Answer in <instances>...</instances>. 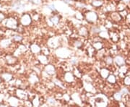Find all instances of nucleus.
Here are the masks:
<instances>
[{"label": "nucleus", "mask_w": 130, "mask_h": 107, "mask_svg": "<svg viewBox=\"0 0 130 107\" xmlns=\"http://www.w3.org/2000/svg\"><path fill=\"white\" fill-rule=\"evenodd\" d=\"M33 2L36 5H39L41 2V0H32Z\"/></svg>", "instance_id": "41"}, {"label": "nucleus", "mask_w": 130, "mask_h": 107, "mask_svg": "<svg viewBox=\"0 0 130 107\" xmlns=\"http://www.w3.org/2000/svg\"><path fill=\"white\" fill-rule=\"evenodd\" d=\"M77 62V58L74 57V58H72V59H71V63H72V64H76Z\"/></svg>", "instance_id": "39"}, {"label": "nucleus", "mask_w": 130, "mask_h": 107, "mask_svg": "<svg viewBox=\"0 0 130 107\" xmlns=\"http://www.w3.org/2000/svg\"><path fill=\"white\" fill-rule=\"evenodd\" d=\"M47 102H48L50 105H55V104H56V101H55V99H54L53 98H48Z\"/></svg>", "instance_id": "35"}, {"label": "nucleus", "mask_w": 130, "mask_h": 107, "mask_svg": "<svg viewBox=\"0 0 130 107\" xmlns=\"http://www.w3.org/2000/svg\"><path fill=\"white\" fill-rule=\"evenodd\" d=\"M38 77L36 75H32L30 78V81L32 82V83H35L36 82H38Z\"/></svg>", "instance_id": "34"}, {"label": "nucleus", "mask_w": 130, "mask_h": 107, "mask_svg": "<svg viewBox=\"0 0 130 107\" xmlns=\"http://www.w3.org/2000/svg\"><path fill=\"white\" fill-rule=\"evenodd\" d=\"M6 26L10 29H15L18 27V22L15 19L10 18L6 21Z\"/></svg>", "instance_id": "5"}, {"label": "nucleus", "mask_w": 130, "mask_h": 107, "mask_svg": "<svg viewBox=\"0 0 130 107\" xmlns=\"http://www.w3.org/2000/svg\"><path fill=\"white\" fill-rule=\"evenodd\" d=\"M45 71L46 73H48L49 75H54L55 74V72H56V69H55V67L54 65L52 64H47L46 67H45Z\"/></svg>", "instance_id": "8"}, {"label": "nucleus", "mask_w": 130, "mask_h": 107, "mask_svg": "<svg viewBox=\"0 0 130 107\" xmlns=\"http://www.w3.org/2000/svg\"><path fill=\"white\" fill-rule=\"evenodd\" d=\"M100 74L102 78L106 79L108 76L110 75V70L107 68H102L100 71Z\"/></svg>", "instance_id": "10"}, {"label": "nucleus", "mask_w": 130, "mask_h": 107, "mask_svg": "<svg viewBox=\"0 0 130 107\" xmlns=\"http://www.w3.org/2000/svg\"><path fill=\"white\" fill-rule=\"evenodd\" d=\"M85 89L87 91V92H93V86L91 83L90 82H86L85 84Z\"/></svg>", "instance_id": "21"}, {"label": "nucleus", "mask_w": 130, "mask_h": 107, "mask_svg": "<svg viewBox=\"0 0 130 107\" xmlns=\"http://www.w3.org/2000/svg\"><path fill=\"white\" fill-rule=\"evenodd\" d=\"M120 92L121 93V94H122V95H123V97H124V95H126L128 94L129 90H128L127 88H122L121 89V91H120Z\"/></svg>", "instance_id": "33"}, {"label": "nucleus", "mask_w": 130, "mask_h": 107, "mask_svg": "<svg viewBox=\"0 0 130 107\" xmlns=\"http://www.w3.org/2000/svg\"><path fill=\"white\" fill-rule=\"evenodd\" d=\"M107 81L110 83V84H115L116 82V77L114 75L111 74V75H109L108 76V77L106 78Z\"/></svg>", "instance_id": "14"}, {"label": "nucleus", "mask_w": 130, "mask_h": 107, "mask_svg": "<svg viewBox=\"0 0 130 107\" xmlns=\"http://www.w3.org/2000/svg\"><path fill=\"white\" fill-rule=\"evenodd\" d=\"M113 98H114L115 101H120L122 100L123 95H122V94H121V93L120 91H117V92H115V93H113Z\"/></svg>", "instance_id": "15"}, {"label": "nucleus", "mask_w": 130, "mask_h": 107, "mask_svg": "<svg viewBox=\"0 0 130 107\" xmlns=\"http://www.w3.org/2000/svg\"><path fill=\"white\" fill-rule=\"evenodd\" d=\"M123 82L126 86H130V76H125L124 77Z\"/></svg>", "instance_id": "25"}, {"label": "nucleus", "mask_w": 130, "mask_h": 107, "mask_svg": "<svg viewBox=\"0 0 130 107\" xmlns=\"http://www.w3.org/2000/svg\"><path fill=\"white\" fill-rule=\"evenodd\" d=\"M17 95L20 99H25L27 98V93L23 90H17Z\"/></svg>", "instance_id": "13"}, {"label": "nucleus", "mask_w": 130, "mask_h": 107, "mask_svg": "<svg viewBox=\"0 0 130 107\" xmlns=\"http://www.w3.org/2000/svg\"><path fill=\"white\" fill-rule=\"evenodd\" d=\"M100 31H101L100 28L99 27H96V26L93 27V28H92V29H91V32H92L93 33H94V34H98V33H100Z\"/></svg>", "instance_id": "28"}, {"label": "nucleus", "mask_w": 130, "mask_h": 107, "mask_svg": "<svg viewBox=\"0 0 130 107\" xmlns=\"http://www.w3.org/2000/svg\"><path fill=\"white\" fill-rule=\"evenodd\" d=\"M125 9H126V5L122 1H120L119 2H118L117 5L116 6V10H117L118 12L122 11Z\"/></svg>", "instance_id": "11"}, {"label": "nucleus", "mask_w": 130, "mask_h": 107, "mask_svg": "<svg viewBox=\"0 0 130 107\" xmlns=\"http://www.w3.org/2000/svg\"><path fill=\"white\" fill-rule=\"evenodd\" d=\"M50 20L51 21L52 23H54V25H56L59 22V18L58 16H56V15H54V16H53V17H51L50 18Z\"/></svg>", "instance_id": "24"}, {"label": "nucleus", "mask_w": 130, "mask_h": 107, "mask_svg": "<svg viewBox=\"0 0 130 107\" xmlns=\"http://www.w3.org/2000/svg\"><path fill=\"white\" fill-rule=\"evenodd\" d=\"M32 22V18L30 15L28 14H25L23 15V17L20 19V23L23 25L24 26H28Z\"/></svg>", "instance_id": "4"}, {"label": "nucleus", "mask_w": 130, "mask_h": 107, "mask_svg": "<svg viewBox=\"0 0 130 107\" xmlns=\"http://www.w3.org/2000/svg\"><path fill=\"white\" fill-rule=\"evenodd\" d=\"M5 19V15L2 13H0V23H1Z\"/></svg>", "instance_id": "43"}, {"label": "nucleus", "mask_w": 130, "mask_h": 107, "mask_svg": "<svg viewBox=\"0 0 130 107\" xmlns=\"http://www.w3.org/2000/svg\"><path fill=\"white\" fill-rule=\"evenodd\" d=\"M109 16H110L111 20L113 21V22H114V23H121V22L123 20V18H122L121 16L120 15L119 13L117 12V11H113V12H111Z\"/></svg>", "instance_id": "2"}, {"label": "nucleus", "mask_w": 130, "mask_h": 107, "mask_svg": "<svg viewBox=\"0 0 130 107\" xmlns=\"http://www.w3.org/2000/svg\"><path fill=\"white\" fill-rule=\"evenodd\" d=\"M38 60L40 61L41 63L43 64H46L48 63V59L46 57V56L45 54H41V55H39L38 57Z\"/></svg>", "instance_id": "19"}, {"label": "nucleus", "mask_w": 130, "mask_h": 107, "mask_svg": "<svg viewBox=\"0 0 130 107\" xmlns=\"http://www.w3.org/2000/svg\"><path fill=\"white\" fill-rule=\"evenodd\" d=\"M64 2H66L67 4H69V0H63Z\"/></svg>", "instance_id": "46"}, {"label": "nucleus", "mask_w": 130, "mask_h": 107, "mask_svg": "<svg viewBox=\"0 0 130 107\" xmlns=\"http://www.w3.org/2000/svg\"><path fill=\"white\" fill-rule=\"evenodd\" d=\"M82 43L81 41H76L74 42V46H75L77 48H80V47L82 46Z\"/></svg>", "instance_id": "36"}, {"label": "nucleus", "mask_w": 130, "mask_h": 107, "mask_svg": "<svg viewBox=\"0 0 130 107\" xmlns=\"http://www.w3.org/2000/svg\"><path fill=\"white\" fill-rule=\"evenodd\" d=\"M74 73H75V75H76V76L77 75V77H80L81 75H80V72H79L78 70H75Z\"/></svg>", "instance_id": "44"}, {"label": "nucleus", "mask_w": 130, "mask_h": 107, "mask_svg": "<svg viewBox=\"0 0 130 107\" xmlns=\"http://www.w3.org/2000/svg\"><path fill=\"white\" fill-rule=\"evenodd\" d=\"M106 10H108V12L116 11V6H114L113 4H110L109 5H108L106 7Z\"/></svg>", "instance_id": "29"}, {"label": "nucleus", "mask_w": 130, "mask_h": 107, "mask_svg": "<svg viewBox=\"0 0 130 107\" xmlns=\"http://www.w3.org/2000/svg\"><path fill=\"white\" fill-rule=\"evenodd\" d=\"M73 1H74V0H73Z\"/></svg>", "instance_id": "49"}, {"label": "nucleus", "mask_w": 130, "mask_h": 107, "mask_svg": "<svg viewBox=\"0 0 130 107\" xmlns=\"http://www.w3.org/2000/svg\"><path fill=\"white\" fill-rule=\"evenodd\" d=\"M125 103H126V106H130V98L129 97H128L127 98V99H126V101H125V102H124Z\"/></svg>", "instance_id": "40"}, {"label": "nucleus", "mask_w": 130, "mask_h": 107, "mask_svg": "<svg viewBox=\"0 0 130 107\" xmlns=\"http://www.w3.org/2000/svg\"><path fill=\"white\" fill-rule=\"evenodd\" d=\"M125 20H126V23L128 24V25H130V13H128L126 17L125 18Z\"/></svg>", "instance_id": "37"}, {"label": "nucleus", "mask_w": 130, "mask_h": 107, "mask_svg": "<svg viewBox=\"0 0 130 107\" xmlns=\"http://www.w3.org/2000/svg\"><path fill=\"white\" fill-rule=\"evenodd\" d=\"M109 37L111 39V41L114 43H116L119 41V35L114 31H110L109 32Z\"/></svg>", "instance_id": "7"}, {"label": "nucleus", "mask_w": 130, "mask_h": 107, "mask_svg": "<svg viewBox=\"0 0 130 107\" xmlns=\"http://www.w3.org/2000/svg\"><path fill=\"white\" fill-rule=\"evenodd\" d=\"M99 36H100V38H108L109 37V32H107L105 31H100V33H99Z\"/></svg>", "instance_id": "23"}, {"label": "nucleus", "mask_w": 130, "mask_h": 107, "mask_svg": "<svg viewBox=\"0 0 130 107\" xmlns=\"http://www.w3.org/2000/svg\"><path fill=\"white\" fill-rule=\"evenodd\" d=\"M93 48L95 49V50H100L101 49H103V44H102V42H100V41H96V42H94L93 44Z\"/></svg>", "instance_id": "18"}, {"label": "nucleus", "mask_w": 130, "mask_h": 107, "mask_svg": "<svg viewBox=\"0 0 130 107\" xmlns=\"http://www.w3.org/2000/svg\"><path fill=\"white\" fill-rule=\"evenodd\" d=\"M120 73H123V74H125L127 72V67H126V65H123L121 67H120Z\"/></svg>", "instance_id": "32"}, {"label": "nucleus", "mask_w": 130, "mask_h": 107, "mask_svg": "<svg viewBox=\"0 0 130 107\" xmlns=\"http://www.w3.org/2000/svg\"><path fill=\"white\" fill-rule=\"evenodd\" d=\"M2 77L3 79H5L6 81H10L12 78V75L9 74V73H5V74H3L2 75Z\"/></svg>", "instance_id": "27"}, {"label": "nucleus", "mask_w": 130, "mask_h": 107, "mask_svg": "<svg viewBox=\"0 0 130 107\" xmlns=\"http://www.w3.org/2000/svg\"><path fill=\"white\" fill-rule=\"evenodd\" d=\"M79 34L81 36H87L88 34V30L85 26L81 27L79 30Z\"/></svg>", "instance_id": "16"}, {"label": "nucleus", "mask_w": 130, "mask_h": 107, "mask_svg": "<svg viewBox=\"0 0 130 107\" xmlns=\"http://www.w3.org/2000/svg\"><path fill=\"white\" fill-rule=\"evenodd\" d=\"M0 81H1V80H0Z\"/></svg>", "instance_id": "48"}, {"label": "nucleus", "mask_w": 130, "mask_h": 107, "mask_svg": "<svg viewBox=\"0 0 130 107\" xmlns=\"http://www.w3.org/2000/svg\"><path fill=\"white\" fill-rule=\"evenodd\" d=\"M56 54H57V56H59V57L62 58H65L69 56V51L68 49H65V48H61V49H58L56 51Z\"/></svg>", "instance_id": "6"}, {"label": "nucleus", "mask_w": 130, "mask_h": 107, "mask_svg": "<svg viewBox=\"0 0 130 107\" xmlns=\"http://www.w3.org/2000/svg\"><path fill=\"white\" fill-rule=\"evenodd\" d=\"M64 80L67 82H72L74 80V76L72 72H67L64 74Z\"/></svg>", "instance_id": "9"}, {"label": "nucleus", "mask_w": 130, "mask_h": 107, "mask_svg": "<svg viewBox=\"0 0 130 107\" xmlns=\"http://www.w3.org/2000/svg\"><path fill=\"white\" fill-rule=\"evenodd\" d=\"M9 101H10V104H11L12 106H18V99L15 98H11L9 100Z\"/></svg>", "instance_id": "26"}, {"label": "nucleus", "mask_w": 130, "mask_h": 107, "mask_svg": "<svg viewBox=\"0 0 130 107\" xmlns=\"http://www.w3.org/2000/svg\"><path fill=\"white\" fill-rule=\"evenodd\" d=\"M49 8L50 10H53V11H55V10H56L55 6H54V5H49Z\"/></svg>", "instance_id": "42"}, {"label": "nucleus", "mask_w": 130, "mask_h": 107, "mask_svg": "<svg viewBox=\"0 0 130 107\" xmlns=\"http://www.w3.org/2000/svg\"><path fill=\"white\" fill-rule=\"evenodd\" d=\"M129 62H130V57H129Z\"/></svg>", "instance_id": "47"}, {"label": "nucleus", "mask_w": 130, "mask_h": 107, "mask_svg": "<svg viewBox=\"0 0 130 107\" xmlns=\"http://www.w3.org/2000/svg\"><path fill=\"white\" fill-rule=\"evenodd\" d=\"M92 5L94 7H100L103 5V0H92Z\"/></svg>", "instance_id": "12"}, {"label": "nucleus", "mask_w": 130, "mask_h": 107, "mask_svg": "<svg viewBox=\"0 0 130 107\" xmlns=\"http://www.w3.org/2000/svg\"><path fill=\"white\" fill-rule=\"evenodd\" d=\"M104 61H105V64H106L107 65H112V64H113V62H114L113 57H111V56H107V57H105Z\"/></svg>", "instance_id": "20"}, {"label": "nucleus", "mask_w": 130, "mask_h": 107, "mask_svg": "<svg viewBox=\"0 0 130 107\" xmlns=\"http://www.w3.org/2000/svg\"><path fill=\"white\" fill-rule=\"evenodd\" d=\"M13 38H14V40L16 41H20L23 39L22 36H15L13 37Z\"/></svg>", "instance_id": "38"}, {"label": "nucleus", "mask_w": 130, "mask_h": 107, "mask_svg": "<svg viewBox=\"0 0 130 107\" xmlns=\"http://www.w3.org/2000/svg\"><path fill=\"white\" fill-rule=\"evenodd\" d=\"M7 62L8 64H13L16 62V59L12 57H7Z\"/></svg>", "instance_id": "30"}, {"label": "nucleus", "mask_w": 130, "mask_h": 107, "mask_svg": "<svg viewBox=\"0 0 130 107\" xmlns=\"http://www.w3.org/2000/svg\"><path fill=\"white\" fill-rule=\"evenodd\" d=\"M11 44V41L9 39H5V40H2L1 41V43H0V45H1L2 47H7L10 44Z\"/></svg>", "instance_id": "22"}, {"label": "nucleus", "mask_w": 130, "mask_h": 107, "mask_svg": "<svg viewBox=\"0 0 130 107\" xmlns=\"http://www.w3.org/2000/svg\"><path fill=\"white\" fill-rule=\"evenodd\" d=\"M31 50L32 51L33 53H35V54H38L41 51V48L37 44H33L31 45Z\"/></svg>", "instance_id": "17"}, {"label": "nucleus", "mask_w": 130, "mask_h": 107, "mask_svg": "<svg viewBox=\"0 0 130 107\" xmlns=\"http://www.w3.org/2000/svg\"><path fill=\"white\" fill-rule=\"evenodd\" d=\"M85 18L87 20V21H88L89 23H96L98 19V16L97 13L93 11H88L87 13H86L85 15Z\"/></svg>", "instance_id": "1"}, {"label": "nucleus", "mask_w": 130, "mask_h": 107, "mask_svg": "<svg viewBox=\"0 0 130 107\" xmlns=\"http://www.w3.org/2000/svg\"><path fill=\"white\" fill-rule=\"evenodd\" d=\"M113 62L115 63V64L117 67H121L123 65H124L126 64V60L124 59V57L123 56L121 55H117L113 58Z\"/></svg>", "instance_id": "3"}, {"label": "nucleus", "mask_w": 130, "mask_h": 107, "mask_svg": "<svg viewBox=\"0 0 130 107\" xmlns=\"http://www.w3.org/2000/svg\"><path fill=\"white\" fill-rule=\"evenodd\" d=\"M33 105L34 106H38L40 105V101H39V99H38V97L35 98L33 100Z\"/></svg>", "instance_id": "31"}, {"label": "nucleus", "mask_w": 130, "mask_h": 107, "mask_svg": "<svg viewBox=\"0 0 130 107\" xmlns=\"http://www.w3.org/2000/svg\"><path fill=\"white\" fill-rule=\"evenodd\" d=\"M122 2H124V3H128L130 2V0H122Z\"/></svg>", "instance_id": "45"}]
</instances>
